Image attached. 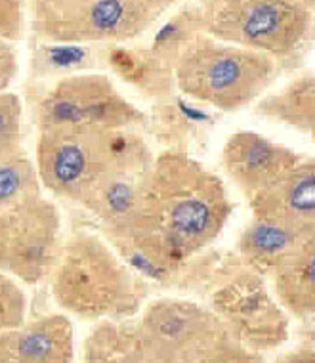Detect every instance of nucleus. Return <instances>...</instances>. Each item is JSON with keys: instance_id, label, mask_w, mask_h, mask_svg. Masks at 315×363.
<instances>
[{"instance_id": "15", "label": "nucleus", "mask_w": 315, "mask_h": 363, "mask_svg": "<svg viewBox=\"0 0 315 363\" xmlns=\"http://www.w3.org/2000/svg\"><path fill=\"white\" fill-rule=\"evenodd\" d=\"M252 113L262 119L287 125L304 136L314 138L315 130V77L311 71L290 79L275 92H265L252 104Z\"/></svg>"}, {"instance_id": "8", "label": "nucleus", "mask_w": 315, "mask_h": 363, "mask_svg": "<svg viewBox=\"0 0 315 363\" xmlns=\"http://www.w3.org/2000/svg\"><path fill=\"white\" fill-rule=\"evenodd\" d=\"M62 243V216L45 195L0 214V272L16 281L50 277Z\"/></svg>"}, {"instance_id": "20", "label": "nucleus", "mask_w": 315, "mask_h": 363, "mask_svg": "<svg viewBox=\"0 0 315 363\" xmlns=\"http://www.w3.org/2000/svg\"><path fill=\"white\" fill-rule=\"evenodd\" d=\"M27 296L13 277L0 272V335L25 321Z\"/></svg>"}, {"instance_id": "7", "label": "nucleus", "mask_w": 315, "mask_h": 363, "mask_svg": "<svg viewBox=\"0 0 315 363\" xmlns=\"http://www.w3.org/2000/svg\"><path fill=\"white\" fill-rule=\"evenodd\" d=\"M145 115L108 75L62 77L35 106L37 132L138 128Z\"/></svg>"}, {"instance_id": "14", "label": "nucleus", "mask_w": 315, "mask_h": 363, "mask_svg": "<svg viewBox=\"0 0 315 363\" xmlns=\"http://www.w3.org/2000/svg\"><path fill=\"white\" fill-rule=\"evenodd\" d=\"M265 276L279 306L298 320H309L315 312V235L292 245Z\"/></svg>"}, {"instance_id": "16", "label": "nucleus", "mask_w": 315, "mask_h": 363, "mask_svg": "<svg viewBox=\"0 0 315 363\" xmlns=\"http://www.w3.org/2000/svg\"><path fill=\"white\" fill-rule=\"evenodd\" d=\"M300 239L306 238H298V235H292V233L252 218L237 238V252L243 258V262L251 268V272L265 276L273 262L283 252L289 251L292 245H297Z\"/></svg>"}, {"instance_id": "5", "label": "nucleus", "mask_w": 315, "mask_h": 363, "mask_svg": "<svg viewBox=\"0 0 315 363\" xmlns=\"http://www.w3.org/2000/svg\"><path fill=\"white\" fill-rule=\"evenodd\" d=\"M182 0H29L31 27L52 44H126Z\"/></svg>"}, {"instance_id": "23", "label": "nucleus", "mask_w": 315, "mask_h": 363, "mask_svg": "<svg viewBox=\"0 0 315 363\" xmlns=\"http://www.w3.org/2000/svg\"><path fill=\"white\" fill-rule=\"evenodd\" d=\"M277 363H315V354H314V342L311 338H308L304 345L294 348L289 354H285L277 359Z\"/></svg>"}, {"instance_id": "9", "label": "nucleus", "mask_w": 315, "mask_h": 363, "mask_svg": "<svg viewBox=\"0 0 315 363\" xmlns=\"http://www.w3.org/2000/svg\"><path fill=\"white\" fill-rule=\"evenodd\" d=\"M264 276L248 272L224 287L214 298V313L241 345L258 352L279 345L287 335L283 308L271 298Z\"/></svg>"}, {"instance_id": "22", "label": "nucleus", "mask_w": 315, "mask_h": 363, "mask_svg": "<svg viewBox=\"0 0 315 363\" xmlns=\"http://www.w3.org/2000/svg\"><path fill=\"white\" fill-rule=\"evenodd\" d=\"M18 52L12 43L0 38V94L10 90V84L18 77Z\"/></svg>"}, {"instance_id": "4", "label": "nucleus", "mask_w": 315, "mask_h": 363, "mask_svg": "<svg viewBox=\"0 0 315 363\" xmlns=\"http://www.w3.org/2000/svg\"><path fill=\"white\" fill-rule=\"evenodd\" d=\"M277 62L260 52L197 33L174 65V82L189 100L224 113L241 111L270 90Z\"/></svg>"}, {"instance_id": "10", "label": "nucleus", "mask_w": 315, "mask_h": 363, "mask_svg": "<svg viewBox=\"0 0 315 363\" xmlns=\"http://www.w3.org/2000/svg\"><path fill=\"white\" fill-rule=\"evenodd\" d=\"M224 323L214 312L188 301L164 298L145 308L136 323L144 363H163L202 338L220 331Z\"/></svg>"}, {"instance_id": "3", "label": "nucleus", "mask_w": 315, "mask_h": 363, "mask_svg": "<svg viewBox=\"0 0 315 363\" xmlns=\"http://www.w3.org/2000/svg\"><path fill=\"white\" fill-rule=\"evenodd\" d=\"M52 294L82 320H120L139 308L147 285L100 235L75 232L63 239L50 274Z\"/></svg>"}, {"instance_id": "2", "label": "nucleus", "mask_w": 315, "mask_h": 363, "mask_svg": "<svg viewBox=\"0 0 315 363\" xmlns=\"http://www.w3.org/2000/svg\"><path fill=\"white\" fill-rule=\"evenodd\" d=\"M35 167L42 189L88 208L122 176L149 169L153 153L136 128L37 132Z\"/></svg>"}, {"instance_id": "12", "label": "nucleus", "mask_w": 315, "mask_h": 363, "mask_svg": "<svg viewBox=\"0 0 315 363\" xmlns=\"http://www.w3.org/2000/svg\"><path fill=\"white\" fill-rule=\"evenodd\" d=\"M304 157L292 147L265 138L264 134L239 130L226 140L220 151L224 174L245 199L277 180Z\"/></svg>"}, {"instance_id": "13", "label": "nucleus", "mask_w": 315, "mask_h": 363, "mask_svg": "<svg viewBox=\"0 0 315 363\" xmlns=\"http://www.w3.org/2000/svg\"><path fill=\"white\" fill-rule=\"evenodd\" d=\"M75 335L67 315L48 313L0 335V363H73Z\"/></svg>"}, {"instance_id": "24", "label": "nucleus", "mask_w": 315, "mask_h": 363, "mask_svg": "<svg viewBox=\"0 0 315 363\" xmlns=\"http://www.w3.org/2000/svg\"><path fill=\"white\" fill-rule=\"evenodd\" d=\"M290 2H298V4H302V6L314 8L315 10V0H290Z\"/></svg>"}, {"instance_id": "19", "label": "nucleus", "mask_w": 315, "mask_h": 363, "mask_svg": "<svg viewBox=\"0 0 315 363\" xmlns=\"http://www.w3.org/2000/svg\"><path fill=\"white\" fill-rule=\"evenodd\" d=\"M23 150V106L13 92L0 94V159Z\"/></svg>"}, {"instance_id": "11", "label": "nucleus", "mask_w": 315, "mask_h": 363, "mask_svg": "<svg viewBox=\"0 0 315 363\" xmlns=\"http://www.w3.org/2000/svg\"><path fill=\"white\" fill-rule=\"evenodd\" d=\"M246 203L252 218L258 222L298 238L315 235V159L304 155Z\"/></svg>"}, {"instance_id": "1", "label": "nucleus", "mask_w": 315, "mask_h": 363, "mask_svg": "<svg viewBox=\"0 0 315 363\" xmlns=\"http://www.w3.org/2000/svg\"><path fill=\"white\" fill-rule=\"evenodd\" d=\"M234 214V201L214 170L185 151L153 155L132 213L113 245H126L157 272L189 262Z\"/></svg>"}, {"instance_id": "6", "label": "nucleus", "mask_w": 315, "mask_h": 363, "mask_svg": "<svg viewBox=\"0 0 315 363\" xmlns=\"http://www.w3.org/2000/svg\"><path fill=\"white\" fill-rule=\"evenodd\" d=\"M202 31L222 43L289 60L314 35V8L290 0H201Z\"/></svg>"}, {"instance_id": "17", "label": "nucleus", "mask_w": 315, "mask_h": 363, "mask_svg": "<svg viewBox=\"0 0 315 363\" xmlns=\"http://www.w3.org/2000/svg\"><path fill=\"white\" fill-rule=\"evenodd\" d=\"M42 195L37 167L25 150L0 159V214Z\"/></svg>"}, {"instance_id": "18", "label": "nucleus", "mask_w": 315, "mask_h": 363, "mask_svg": "<svg viewBox=\"0 0 315 363\" xmlns=\"http://www.w3.org/2000/svg\"><path fill=\"white\" fill-rule=\"evenodd\" d=\"M163 363H262L258 352L246 348L227 331L226 325L210 337L202 338L188 350Z\"/></svg>"}, {"instance_id": "21", "label": "nucleus", "mask_w": 315, "mask_h": 363, "mask_svg": "<svg viewBox=\"0 0 315 363\" xmlns=\"http://www.w3.org/2000/svg\"><path fill=\"white\" fill-rule=\"evenodd\" d=\"M27 0H0V38L18 43L23 35Z\"/></svg>"}]
</instances>
